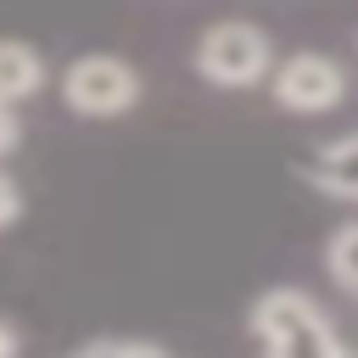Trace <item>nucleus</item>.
Segmentation results:
<instances>
[{
    "mask_svg": "<svg viewBox=\"0 0 358 358\" xmlns=\"http://www.w3.org/2000/svg\"><path fill=\"white\" fill-rule=\"evenodd\" d=\"M268 95L280 112H296V117H319V112H336L347 101V73L336 56L324 50H296V56H280L274 73H268Z\"/></svg>",
    "mask_w": 358,
    "mask_h": 358,
    "instance_id": "nucleus-4",
    "label": "nucleus"
},
{
    "mask_svg": "<svg viewBox=\"0 0 358 358\" xmlns=\"http://www.w3.org/2000/svg\"><path fill=\"white\" fill-rule=\"evenodd\" d=\"M17 347H22V336H17V330L0 319V358H17Z\"/></svg>",
    "mask_w": 358,
    "mask_h": 358,
    "instance_id": "nucleus-11",
    "label": "nucleus"
},
{
    "mask_svg": "<svg viewBox=\"0 0 358 358\" xmlns=\"http://www.w3.org/2000/svg\"><path fill=\"white\" fill-rule=\"evenodd\" d=\"M190 67L213 90H257L274 73V39H268V28H257L246 17H224V22L201 28Z\"/></svg>",
    "mask_w": 358,
    "mask_h": 358,
    "instance_id": "nucleus-2",
    "label": "nucleus"
},
{
    "mask_svg": "<svg viewBox=\"0 0 358 358\" xmlns=\"http://www.w3.org/2000/svg\"><path fill=\"white\" fill-rule=\"evenodd\" d=\"M313 190L324 196H341V201H358V129L319 145L313 157Z\"/></svg>",
    "mask_w": 358,
    "mask_h": 358,
    "instance_id": "nucleus-5",
    "label": "nucleus"
},
{
    "mask_svg": "<svg viewBox=\"0 0 358 358\" xmlns=\"http://www.w3.org/2000/svg\"><path fill=\"white\" fill-rule=\"evenodd\" d=\"M246 330L268 358H347L352 352L341 341V330L330 324V313L296 285L257 291L246 308Z\"/></svg>",
    "mask_w": 358,
    "mask_h": 358,
    "instance_id": "nucleus-1",
    "label": "nucleus"
},
{
    "mask_svg": "<svg viewBox=\"0 0 358 358\" xmlns=\"http://www.w3.org/2000/svg\"><path fill=\"white\" fill-rule=\"evenodd\" d=\"M17 218H22V190H17V179L0 173V229H11Z\"/></svg>",
    "mask_w": 358,
    "mask_h": 358,
    "instance_id": "nucleus-9",
    "label": "nucleus"
},
{
    "mask_svg": "<svg viewBox=\"0 0 358 358\" xmlns=\"http://www.w3.org/2000/svg\"><path fill=\"white\" fill-rule=\"evenodd\" d=\"M324 268L341 291L358 296V224H341L330 241H324Z\"/></svg>",
    "mask_w": 358,
    "mask_h": 358,
    "instance_id": "nucleus-7",
    "label": "nucleus"
},
{
    "mask_svg": "<svg viewBox=\"0 0 358 358\" xmlns=\"http://www.w3.org/2000/svg\"><path fill=\"white\" fill-rule=\"evenodd\" d=\"M45 90V56L28 39H0V101H28Z\"/></svg>",
    "mask_w": 358,
    "mask_h": 358,
    "instance_id": "nucleus-6",
    "label": "nucleus"
},
{
    "mask_svg": "<svg viewBox=\"0 0 358 358\" xmlns=\"http://www.w3.org/2000/svg\"><path fill=\"white\" fill-rule=\"evenodd\" d=\"M56 95H62V106H67L73 117H123V112L140 106L145 84H140V73H134L123 56L90 50V56H73V62L62 67Z\"/></svg>",
    "mask_w": 358,
    "mask_h": 358,
    "instance_id": "nucleus-3",
    "label": "nucleus"
},
{
    "mask_svg": "<svg viewBox=\"0 0 358 358\" xmlns=\"http://www.w3.org/2000/svg\"><path fill=\"white\" fill-rule=\"evenodd\" d=\"M17 140H22L17 106H11V101H0V157H11V151H17Z\"/></svg>",
    "mask_w": 358,
    "mask_h": 358,
    "instance_id": "nucleus-10",
    "label": "nucleus"
},
{
    "mask_svg": "<svg viewBox=\"0 0 358 358\" xmlns=\"http://www.w3.org/2000/svg\"><path fill=\"white\" fill-rule=\"evenodd\" d=\"M78 358H168L162 341H145V336H90L73 347Z\"/></svg>",
    "mask_w": 358,
    "mask_h": 358,
    "instance_id": "nucleus-8",
    "label": "nucleus"
}]
</instances>
